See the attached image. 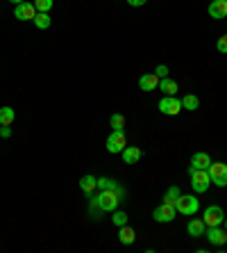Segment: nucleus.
<instances>
[{
    "label": "nucleus",
    "mask_w": 227,
    "mask_h": 253,
    "mask_svg": "<svg viewBox=\"0 0 227 253\" xmlns=\"http://www.w3.org/2000/svg\"><path fill=\"white\" fill-rule=\"evenodd\" d=\"M91 203V210H98V212H114L123 201L121 196L116 194V189H98V194L94 199H89Z\"/></svg>",
    "instance_id": "1"
},
{
    "label": "nucleus",
    "mask_w": 227,
    "mask_h": 253,
    "mask_svg": "<svg viewBox=\"0 0 227 253\" xmlns=\"http://www.w3.org/2000/svg\"><path fill=\"white\" fill-rule=\"evenodd\" d=\"M187 173H189V178H191V187L195 194H204V192L211 187V178H209V171L207 169H193V167H189Z\"/></svg>",
    "instance_id": "2"
},
{
    "label": "nucleus",
    "mask_w": 227,
    "mask_h": 253,
    "mask_svg": "<svg viewBox=\"0 0 227 253\" xmlns=\"http://www.w3.org/2000/svg\"><path fill=\"white\" fill-rule=\"evenodd\" d=\"M175 210L184 214V217H193L200 210V201L195 194H180V199L175 201Z\"/></svg>",
    "instance_id": "3"
},
{
    "label": "nucleus",
    "mask_w": 227,
    "mask_h": 253,
    "mask_svg": "<svg viewBox=\"0 0 227 253\" xmlns=\"http://www.w3.org/2000/svg\"><path fill=\"white\" fill-rule=\"evenodd\" d=\"M128 146V137H125V130H111V135L107 137L105 148L109 153H123V148Z\"/></svg>",
    "instance_id": "4"
},
{
    "label": "nucleus",
    "mask_w": 227,
    "mask_h": 253,
    "mask_svg": "<svg viewBox=\"0 0 227 253\" xmlns=\"http://www.w3.org/2000/svg\"><path fill=\"white\" fill-rule=\"evenodd\" d=\"M207 171H209L211 185H216V187H227V165L225 162H211Z\"/></svg>",
    "instance_id": "5"
},
{
    "label": "nucleus",
    "mask_w": 227,
    "mask_h": 253,
    "mask_svg": "<svg viewBox=\"0 0 227 253\" xmlns=\"http://www.w3.org/2000/svg\"><path fill=\"white\" fill-rule=\"evenodd\" d=\"M175 214H177V210H175L173 203H162V206H157L152 210V219L157 224H170L175 219Z\"/></svg>",
    "instance_id": "6"
},
{
    "label": "nucleus",
    "mask_w": 227,
    "mask_h": 253,
    "mask_svg": "<svg viewBox=\"0 0 227 253\" xmlns=\"http://www.w3.org/2000/svg\"><path fill=\"white\" fill-rule=\"evenodd\" d=\"M159 112L166 114V117H177L182 112V100L177 96H163L159 100Z\"/></svg>",
    "instance_id": "7"
},
{
    "label": "nucleus",
    "mask_w": 227,
    "mask_h": 253,
    "mask_svg": "<svg viewBox=\"0 0 227 253\" xmlns=\"http://www.w3.org/2000/svg\"><path fill=\"white\" fill-rule=\"evenodd\" d=\"M204 235H207L209 244H214V247H225L227 244V230L223 226H207Z\"/></svg>",
    "instance_id": "8"
},
{
    "label": "nucleus",
    "mask_w": 227,
    "mask_h": 253,
    "mask_svg": "<svg viewBox=\"0 0 227 253\" xmlns=\"http://www.w3.org/2000/svg\"><path fill=\"white\" fill-rule=\"evenodd\" d=\"M204 224L207 226H223V221H225V212H223L221 206H209L204 208Z\"/></svg>",
    "instance_id": "9"
},
{
    "label": "nucleus",
    "mask_w": 227,
    "mask_h": 253,
    "mask_svg": "<svg viewBox=\"0 0 227 253\" xmlns=\"http://www.w3.org/2000/svg\"><path fill=\"white\" fill-rule=\"evenodd\" d=\"M14 16H16L18 21H34V16H36V7H34V2L25 0V2L16 5V7H14Z\"/></svg>",
    "instance_id": "10"
},
{
    "label": "nucleus",
    "mask_w": 227,
    "mask_h": 253,
    "mask_svg": "<svg viewBox=\"0 0 227 253\" xmlns=\"http://www.w3.org/2000/svg\"><path fill=\"white\" fill-rule=\"evenodd\" d=\"M80 189L87 194V199H94L96 196V189H98V178L91 176V173H87V176L80 178Z\"/></svg>",
    "instance_id": "11"
},
{
    "label": "nucleus",
    "mask_w": 227,
    "mask_h": 253,
    "mask_svg": "<svg viewBox=\"0 0 227 253\" xmlns=\"http://www.w3.org/2000/svg\"><path fill=\"white\" fill-rule=\"evenodd\" d=\"M207 12L211 18H227V0H211Z\"/></svg>",
    "instance_id": "12"
},
{
    "label": "nucleus",
    "mask_w": 227,
    "mask_h": 253,
    "mask_svg": "<svg viewBox=\"0 0 227 253\" xmlns=\"http://www.w3.org/2000/svg\"><path fill=\"white\" fill-rule=\"evenodd\" d=\"M159 80H162V78L155 76V73H143V76L139 78L141 91H155V89L159 87Z\"/></svg>",
    "instance_id": "13"
},
{
    "label": "nucleus",
    "mask_w": 227,
    "mask_h": 253,
    "mask_svg": "<svg viewBox=\"0 0 227 253\" xmlns=\"http://www.w3.org/2000/svg\"><path fill=\"white\" fill-rule=\"evenodd\" d=\"M141 148L139 146H125L123 148V153H121V158H123V162H125V165H136V162H139L141 160Z\"/></svg>",
    "instance_id": "14"
},
{
    "label": "nucleus",
    "mask_w": 227,
    "mask_h": 253,
    "mask_svg": "<svg viewBox=\"0 0 227 253\" xmlns=\"http://www.w3.org/2000/svg\"><path fill=\"white\" fill-rule=\"evenodd\" d=\"M204 230H207V224H204V219H191V221L187 224L189 237H202Z\"/></svg>",
    "instance_id": "15"
},
{
    "label": "nucleus",
    "mask_w": 227,
    "mask_h": 253,
    "mask_svg": "<svg viewBox=\"0 0 227 253\" xmlns=\"http://www.w3.org/2000/svg\"><path fill=\"white\" fill-rule=\"evenodd\" d=\"M118 240H121V244H125V247H132L134 242H136V233H134V228H130V226L125 224L118 228Z\"/></svg>",
    "instance_id": "16"
},
{
    "label": "nucleus",
    "mask_w": 227,
    "mask_h": 253,
    "mask_svg": "<svg viewBox=\"0 0 227 253\" xmlns=\"http://www.w3.org/2000/svg\"><path fill=\"white\" fill-rule=\"evenodd\" d=\"M209 165H211L209 153L200 151V153H195V155L191 158V165H189V167H193V169H209Z\"/></svg>",
    "instance_id": "17"
},
{
    "label": "nucleus",
    "mask_w": 227,
    "mask_h": 253,
    "mask_svg": "<svg viewBox=\"0 0 227 253\" xmlns=\"http://www.w3.org/2000/svg\"><path fill=\"white\" fill-rule=\"evenodd\" d=\"M200 107V98L195 94H187L182 98V110H187V112H195Z\"/></svg>",
    "instance_id": "18"
},
{
    "label": "nucleus",
    "mask_w": 227,
    "mask_h": 253,
    "mask_svg": "<svg viewBox=\"0 0 227 253\" xmlns=\"http://www.w3.org/2000/svg\"><path fill=\"white\" fill-rule=\"evenodd\" d=\"M159 89H162L166 96H175L180 87H177V83H175V80H170V78H162V80H159Z\"/></svg>",
    "instance_id": "19"
},
{
    "label": "nucleus",
    "mask_w": 227,
    "mask_h": 253,
    "mask_svg": "<svg viewBox=\"0 0 227 253\" xmlns=\"http://www.w3.org/2000/svg\"><path fill=\"white\" fill-rule=\"evenodd\" d=\"M14 119H16V112H14L9 105H2L0 107V126H12Z\"/></svg>",
    "instance_id": "20"
},
{
    "label": "nucleus",
    "mask_w": 227,
    "mask_h": 253,
    "mask_svg": "<svg viewBox=\"0 0 227 253\" xmlns=\"http://www.w3.org/2000/svg\"><path fill=\"white\" fill-rule=\"evenodd\" d=\"M32 23H34L39 30H48L50 25H53V18H50V14L48 12H36V16H34Z\"/></svg>",
    "instance_id": "21"
},
{
    "label": "nucleus",
    "mask_w": 227,
    "mask_h": 253,
    "mask_svg": "<svg viewBox=\"0 0 227 253\" xmlns=\"http://www.w3.org/2000/svg\"><path fill=\"white\" fill-rule=\"evenodd\" d=\"M111 224L116 226V228H121V226H125L128 224V212H123V210H114L111 212Z\"/></svg>",
    "instance_id": "22"
},
{
    "label": "nucleus",
    "mask_w": 227,
    "mask_h": 253,
    "mask_svg": "<svg viewBox=\"0 0 227 253\" xmlns=\"http://www.w3.org/2000/svg\"><path fill=\"white\" fill-rule=\"evenodd\" d=\"M180 194H182L180 187H177V185H173V187L166 189V194H163V203H173V206H175V201L180 199Z\"/></svg>",
    "instance_id": "23"
},
{
    "label": "nucleus",
    "mask_w": 227,
    "mask_h": 253,
    "mask_svg": "<svg viewBox=\"0 0 227 253\" xmlns=\"http://www.w3.org/2000/svg\"><path fill=\"white\" fill-rule=\"evenodd\" d=\"M109 126H111V130H125V117L123 114H111L109 117Z\"/></svg>",
    "instance_id": "24"
},
{
    "label": "nucleus",
    "mask_w": 227,
    "mask_h": 253,
    "mask_svg": "<svg viewBox=\"0 0 227 253\" xmlns=\"http://www.w3.org/2000/svg\"><path fill=\"white\" fill-rule=\"evenodd\" d=\"M118 187V180H114V178H98V189H116Z\"/></svg>",
    "instance_id": "25"
},
{
    "label": "nucleus",
    "mask_w": 227,
    "mask_h": 253,
    "mask_svg": "<svg viewBox=\"0 0 227 253\" xmlns=\"http://www.w3.org/2000/svg\"><path fill=\"white\" fill-rule=\"evenodd\" d=\"M55 5V0H34V7L36 12H50Z\"/></svg>",
    "instance_id": "26"
},
{
    "label": "nucleus",
    "mask_w": 227,
    "mask_h": 253,
    "mask_svg": "<svg viewBox=\"0 0 227 253\" xmlns=\"http://www.w3.org/2000/svg\"><path fill=\"white\" fill-rule=\"evenodd\" d=\"M216 48H218V53L227 55V35H223L221 39H218V43H216Z\"/></svg>",
    "instance_id": "27"
},
{
    "label": "nucleus",
    "mask_w": 227,
    "mask_h": 253,
    "mask_svg": "<svg viewBox=\"0 0 227 253\" xmlns=\"http://www.w3.org/2000/svg\"><path fill=\"white\" fill-rule=\"evenodd\" d=\"M155 76H159V78H168V66H166V64H159L157 69H155Z\"/></svg>",
    "instance_id": "28"
},
{
    "label": "nucleus",
    "mask_w": 227,
    "mask_h": 253,
    "mask_svg": "<svg viewBox=\"0 0 227 253\" xmlns=\"http://www.w3.org/2000/svg\"><path fill=\"white\" fill-rule=\"evenodd\" d=\"M0 137H2V139L12 137V128H9V126H0Z\"/></svg>",
    "instance_id": "29"
},
{
    "label": "nucleus",
    "mask_w": 227,
    "mask_h": 253,
    "mask_svg": "<svg viewBox=\"0 0 227 253\" xmlns=\"http://www.w3.org/2000/svg\"><path fill=\"white\" fill-rule=\"evenodd\" d=\"M146 2H148V0H128V5H130V7H143Z\"/></svg>",
    "instance_id": "30"
},
{
    "label": "nucleus",
    "mask_w": 227,
    "mask_h": 253,
    "mask_svg": "<svg viewBox=\"0 0 227 253\" xmlns=\"http://www.w3.org/2000/svg\"><path fill=\"white\" fill-rule=\"evenodd\" d=\"M9 2H12V5L16 7V5H21V2H25V0H9Z\"/></svg>",
    "instance_id": "31"
},
{
    "label": "nucleus",
    "mask_w": 227,
    "mask_h": 253,
    "mask_svg": "<svg viewBox=\"0 0 227 253\" xmlns=\"http://www.w3.org/2000/svg\"><path fill=\"white\" fill-rule=\"evenodd\" d=\"M223 228H225V230H227V217H225V221H223Z\"/></svg>",
    "instance_id": "32"
}]
</instances>
